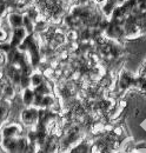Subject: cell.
Listing matches in <instances>:
<instances>
[{
	"label": "cell",
	"mask_w": 146,
	"mask_h": 153,
	"mask_svg": "<svg viewBox=\"0 0 146 153\" xmlns=\"http://www.w3.org/2000/svg\"><path fill=\"white\" fill-rule=\"evenodd\" d=\"M21 123L27 127H34L38 125L40 119V110L34 106H30L25 108L20 114Z\"/></svg>",
	"instance_id": "1"
},
{
	"label": "cell",
	"mask_w": 146,
	"mask_h": 153,
	"mask_svg": "<svg viewBox=\"0 0 146 153\" xmlns=\"http://www.w3.org/2000/svg\"><path fill=\"white\" fill-rule=\"evenodd\" d=\"M136 84H137V76L131 74L127 71H123V73L120 74V78H119V82H118L119 88L121 91H126L131 87H136Z\"/></svg>",
	"instance_id": "2"
},
{
	"label": "cell",
	"mask_w": 146,
	"mask_h": 153,
	"mask_svg": "<svg viewBox=\"0 0 146 153\" xmlns=\"http://www.w3.org/2000/svg\"><path fill=\"white\" fill-rule=\"evenodd\" d=\"M27 36L28 34H27V32H26V30L24 27H19V28L12 30V38H11V41H10L11 46L13 48H18L19 46L24 42V40L26 39Z\"/></svg>",
	"instance_id": "3"
},
{
	"label": "cell",
	"mask_w": 146,
	"mask_h": 153,
	"mask_svg": "<svg viewBox=\"0 0 146 153\" xmlns=\"http://www.w3.org/2000/svg\"><path fill=\"white\" fill-rule=\"evenodd\" d=\"M2 138H19L22 137V128L18 124H8L1 130Z\"/></svg>",
	"instance_id": "4"
},
{
	"label": "cell",
	"mask_w": 146,
	"mask_h": 153,
	"mask_svg": "<svg viewBox=\"0 0 146 153\" xmlns=\"http://www.w3.org/2000/svg\"><path fill=\"white\" fill-rule=\"evenodd\" d=\"M7 22L12 30L22 27L24 26V16H21L19 13H11L7 17Z\"/></svg>",
	"instance_id": "5"
},
{
	"label": "cell",
	"mask_w": 146,
	"mask_h": 153,
	"mask_svg": "<svg viewBox=\"0 0 146 153\" xmlns=\"http://www.w3.org/2000/svg\"><path fill=\"white\" fill-rule=\"evenodd\" d=\"M34 99H36V92H34L33 88L28 87V88L22 90V101H24V104H25L27 107L33 106Z\"/></svg>",
	"instance_id": "6"
},
{
	"label": "cell",
	"mask_w": 146,
	"mask_h": 153,
	"mask_svg": "<svg viewBox=\"0 0 146 153\" xmlns=\"http://www.w3.org/2000/svg\"><path fill=\"white\" fill-rule=\"evenodd\" d=\"M117 6H118L117 4H114V2H112V1L107 0L106 2L103 4V6H101V11H103V13H104L106 17H112V14H113V12H114V10H115Z\"/></svg>",
	"instance_id": "7"
},
{
	"label": "cell",
	"mask_w": 146,
	"mask_h": 153,
	"mask_svg": "<svg viewBox=\"0 0 146 153\" xmlns=\"http://www.w3.org/2000/svg\"><path fill=\"white\" fill-rule=\"evenodd\" d=\"M22 27L26 30L27 34H33L34 28H36V25H34L33 20L30 18L28 14H25V16H24V26H22Z\"/></svg>",
	"instance_id": "8"
},
{
	"label": "cell",
	"mask_w": 146,
	"mask_h": 153,
	"mask_svg": "<svg viewBox=\"0 0 146 153\" xmlns=\"http://www.w3.org/2000/svg\"><path fill=\"white\" fill-rule=\"evenodd\" d=\"M36 94H40V96H47V94H51V88L48 87V85L44 81L41 85H39L38 87L33 88Z\"/></svg>",
	"instance_id": "9"
},
{
	"label": "cell",
	"mask_w": 146,
	"mask_h": 153,
	"mask_svg": "<svg viewBox=\"0 0 146 153\" xmlns=\"http://www.w3.org/2000/svg\"><path fill=\"white\" fill-rule=\"evenodd\" d=\"M44 82V76L41 73H32L31 74V86L33 88L38 87Z\"/></svg>",
	"instance_id": "10"
},
{
	"label": "cell",
	"mask_w": 146,
	"mask_h": 153,
	"mask_svg": "<svg viewBox=\"0 0 146 153\" xmlns=\"http://www.w3.org/2000/svg\"><path fill=\"white\" fill-rule=\"evenodd\" d=\"M138 76H146V59L144 60L143 65L140 66L139 71H138Z\"/></svg>",
	"instance_id": "11"
},
{
	"label": "cell",
	"mask_w": 146,
	"mask_h": 153,
	"mask_svg": "<svg viewBox=\"0 0 146 153\" xmlns=\"http://www.w3.org/2000/svg\"><path fill=\"white\" fill-rule=\"evenodd\" d=\"M138 10L140 12H146V0H138Z\"/></svg>",
	"instance_id": "12"
},
{
	"label": "cell",
	"mask_w": 146,
	"mask_h": 153,
	"mask_svg": "<svg viewBox=\"0 0 146 153\" xmlns=\"http://www.w3.org/2000/svg\"><path fill=\"white\" fill-rule=\"evenodd\" d=\"M6 38H7V32H6L5 30L0 28V41L4 42V41L6 40Z\"/></svg>",
	"instance_id": "13"
},
{
	"label": "cell",
	"mask_w": 146,
	"mask_h": 153,
	"mask_svg": "<svg viewBox=\"0 0 146 153\" xmlns=\"http://www.w3.org/2000/svg\"><path fill=\"white\" fill-rule=\"evenodd\" d=\"M93 1H94L95 4H101V5H103V4H104V2H106L107 0H93Z\"/></svg>",
	"instance_id": "14"
},
{
	"label": "cell",
	"mask_w": 146,
	"mask_h": 153,
	"mask_svg": "<svg viewBox=\"0 0 146 153\" xmlns=\"http://www.w3.org/2000/svg\"><path fill=\"white\" fill-rule=\"evenodd\" d=\"M125 1H126V0H119V5H123ZM119 5H118V6H119Z\"/></svg>",
	"instance_id": "15"
}]
</instances>
